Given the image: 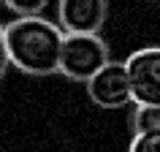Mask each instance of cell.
Segmentation results:
<instances>
[{"label": "cell", "instance_id": "obj_5", "mask_svg": "<svg viewBox=\"0 0 160 152\" xmlns=\"http://www.w3.org/2000/svg\"><path fill=\"white\" fill-rule=\"evenodd\" d=\"M109 14L106 0H60L57 25L62 33H101Z\"/></svg>", "mask_w": 160, "mask_h": 152}, {"label": "cell", "instance_id": "obj_2", "mask_svg": "<svg viewBox=\"0 0 160 152\" xmlns=\"http://www.w3.org/2000/svg\"><path fill=\"white\" fill-rule=\"evenodd\" d=\"M109 60V46L98 33H65L57 73H62L71 82L87 84Z\"/></svg>", "mask_w": 160, "mask_h": 152}, {"label": "cell", "instance_id": "obj_7", "mask_svg": "<svg viewBox=\"0 0 160 152\" xmlns=\"http://www.w3.org/2000/svg\"><path fill=\"white\" fill-rule=\"evenodd\" d=\"M3 6L14 11L17 17H41L49 6V0H3Z\"/></svg>", "mask_w": 160, "mask_h": 152}, {"label": "cell", "instance_id": "obj_4", "mask_svg": "<svg viewBox=\"0 0 160 152\" xmlns=\"http://www.w3.org/2000/svg\"><path fill=\"white\" fill-rule=\"evenodd\" d=\"M84 87H87L90 101L101 109H122L133 101L128 68L125 63H117V60H109Z\"/></svg>", "mask_w": 160, "mask_h": 152}, {"label": "cell", "instance_id": "obj_9", "mask_svg": "<svg viewBox=\"0 0 160 152\" xmlns=\"http://www.w3.org/2000/svg\"><path fill=\"white\" fill-rule=\"evenodd\" d=\"M8 46H6V25L0 22V79L6 76V71H8Z\"/></svg>", "mask_w": 160, "mask_h": 152}, {"label": "cell", "instance_id": "obj_6", "mask_svg": "<svg viewBox=\"0 0 160 152\" xmlns=\"http://www.w3.org/2000/svg\"><path fill=\"white\" fill-rule=\"evenodd\" d=\"M130 128H133V136L160 130V106H138L136 103L133 114H130Z\"/></svg>", "mask_w": 160, "mask_h": 152}, {"label": "cell", "instance_id": "obj_3", "mask_svg": "<svg viewBox=\"0 0 160 152\" xmlns=\"http://www.w3.org/2000/svg\"><path fill=\"white\" fill-rule=\"evenodd\" d=\"M133 103L138 106H160V46L133 52L125 60Z\"/></svg>", "mask_w": 160, "mask_h": 152}, {"label": "cell", "instance_id": "obj_8", "mask_svg": "<svg viewBox=\"0 0 160 152\" xmlns=\"http://www.w3.org/2000/svg\"><path fill=\"white\" fill-rule=\"evenodd\" d=\"M128 152H160V130H155V133H136Z\"/></svg>", "mask_w": 160, "mask_h": 152}, {"label": "cell", "instance_id": "obj_1", "mask_svg": "<svg viewBox=\"0 0 160 152\" xmlns=\"http://www.w3.org/2000/svg\"><path fill=\"white\" fill-rule=\"evenodd\" d=\"M65 33L46 17H17L6 25L8 63L27 76H52L60 68Z\"/></svg>", "mask_w": 160, "mask_h": 152}]
</instances>
